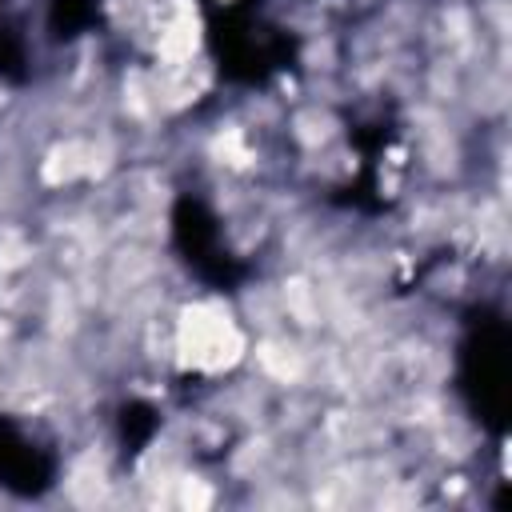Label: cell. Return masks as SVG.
<instances>
[{"mask_svg": "<svg viewBox=\"0 0 512 512\" xmlns=\"http://www.w3.org/2000/svg\"><path fill=\"white\" fill-rule=\"evenodd\" d=\"M180 352L200 368H220V364L236 360L240 332L232 328V320L224 312L200 304V308H188L180 320Z\"/></svg>", "mask_w": 512, "mask_h": 512, "instance_id": "obj_1", "label": "cell"}, {"mask_svg": "<svg viewBox=\"0 0 512 512\" xmlns=\"http://www.w3.org/2000/svg\"><path fill=\"white\" fill-rule=\"evenodd\" d=\"M192 48H196V16H192V8H180V12L164 24L160 52H164L168 60H184V56H192Z\"/></svg>", "mask_w": 512, "mask_h": 512, "instance_id": "obj_2", "label": "cell"}, {"mask_svg": "<svg viewBox=\"0 0 512 512\" xmlns=\"http://www.w3.org/2000/svg\"><path fill=\"white\" fill-rule=\"evenodd\" d=\"M88 168V148L84 144H64V148H56L52 152V160H48V168H44V176L48 180H72L76 172H84Z\"/></svg>", "mask_w": 512, "mask_h": 512, "instance_id": "obj_3", "label": "cell"}]
</instances>
